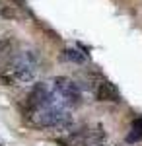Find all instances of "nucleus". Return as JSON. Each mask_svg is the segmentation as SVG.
Masks as SVG:
<instances>
[{
  "mask_svg": "<svg viewBox=\"0 0 142 146\" xmlns=\"http://www.w3.org/2000/svg\"><path fill=\"white\" fill-rule=\"evenodd\" d=\"M138 140H142V117L134 119L131 133L127 135V142H138Z\"/></svg>",
  "mask_w": 142,
  "mask_h": 146,
  "instance_id": "obj_9",
  "label": "nucleus"
},
{
  "mask_svg": "<svg viewBox=\"0 0 142 146\" xmlns=\"http://www.w3.org/2000/svg\"><path fill=\"white\" fill-rule=\"evenodd\" d=\"M29 121L39 129H60L66 133H72V131H68L72 127V119H70L68 107H64V105H49L43 109L31 111Z\"/></svg>",
  "mask_w": 142,
  "mask_h": 146,
  "instance_id": "obj_1",
  "label": "nucleus"
},
{
  "mask_svg": "<svg viewBox=\"0 0 142 146\" xmlns=\"http://www.w3.org/2000/svg\"><path fill=\"white\" fill-rule=\"evenodd\" d=\"M96 96H98L99 101H111V103H119L121 101V94L117 90L115 84L111 82H101L96 90Z\"/></svg>",
  "mask_w": 142,
  "mask_h": 146,
  "instance_id": "obj_5",
  "label": "nucleus"
},
{
  "mask_svg": "<svg viewBox=\"0 0 142 146\" xmlns=\"http://www.w3.org/2000/svg\"><path fill=\"white\" fill-rule=\"evenodd\" d=\"M101 140H103L101 129H80L56 138L60 146H98Z\"/></svg>",
  "mask_w": 142,
  "mask_h": 146,
  "instance_id": "obj_3",
  "label": "nucleus"
},
{
  "mask_svg": "<svg viewBox=\"0 0 142 146\" xmlns=\"http://www.w3.org/2000/svg\"><path fill=\"white\" fill-rule=\"evenodd\" d=\"M33 78H35V72H33V70L18 66V64L12 62V60L6 66L0 68V82H2L4 86H22V84L33 82Z\"/></svg>",
  "mask_w": 142,
  "mask_h": 146,
  "instance_id": "obj_4",
  "label": "nucleus"
},
{
  "mask_svg": "<svg viewBox=\"0 0 142 146\" xmlns=\"http://www.w3.org/2000/svg\"><path fill=\"white\" fill-rule=\"evenodd\" d=\"M14 55V41L8 37H0V60L10 58Z\"/></svg>",
  "mask_w": 142,
  "mask_h": 146,
  "instance_id": "obj_8",
  "label": "nucleus"
},
{
  "mask_svg": "<svg viewBox=\"0 0 142 146\" xmlns=\"http://www.w3.org/2000/svg\"><path fill=\"white\" fill-rule=\"evenodd\" d=\"M53 90H55L58 101L64 105V107H74V105H80L82 101V94H80V88L74 80L66 78V76H58V78L53 80Z\"/></svg>",
  "mask_w": 142,
  "mask_h": 146,
  "instance_id": "obj_2",
  "label": "nucleus"
},
{
  "mask_svg": "<svg viewBox=\"0 0 142 146\" xmlns=\"http://www.w3.org/2000/svg\"><path fill=\"white\" fill-rule=\"evenodd\" d=\"M62 58H64V60H70V62H74V64H84V62L88 60L86 53H82L80 49H64Z\"/></svg>",
  "mask_w": 142,
  "mask_h": 146,
  "instance_id": "obj_7",
  "label": "nucleus"
},
{
  "mask_svg": "<svg viewBox=\"0 0 142 146\" xmlns=\"http://www.w3.org/2000/svg\"><path fill=\"white\" fill-rule=\"evenodd\" d=\"M0 16L6 20H14V22H22L27 18V14L20 6H14V4H0Z\"/></svg>",
  "mask_w": 142,
  "mask_h": 146,
  "instance_id": "obj_6",
  "label": "nucleus"
}]
</instances>
